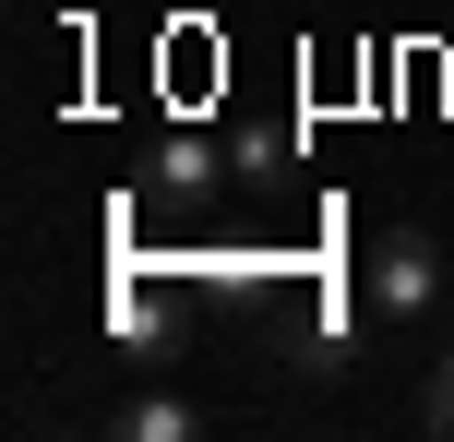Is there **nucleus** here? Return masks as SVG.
<instances>
[{
    "mask_svg": "<svg viewBox=\"0 0 454 442\" xmlns=\"http://www.w3.org/2000/svg\"><path fill=\"white\" fill-rule=\"evenodd\" d=\"M431 430L454 442V359H442V371H431Z\"/></svg>",
    "mask_w": 454,
    "mask_h": 442,
    "instance_id": "obj_3",
    "label": "nucleus"
},
{
    "mask_svg": "<svg viewBox=\"0 0 454 442\" xmlns=\"http://www.w3.org/2000/svg\"><path fill=\"white\" fill-rule=\"evenodd\" d=\"M132 430H144V442H180V430H192V407H180V395H144V407H132Z\"/></svg>",
    "mask_w": 454,
    "mask_h": 442,
    "instance_id": "obj_2",
    "label": "nucleus"
},
{
    "mask_svg": "<svg viewBox=\"0 0 454 442\" xmlns=\"http://www.w3.org/2000/svg\"><path fill=\"white\" fill-rule=\"evenodd\" d=\"M431 311H442V239L431 228H383L371 239V323L419 335Z\"/></svg>",
    "mask_w": 454,
    "mask_h": 442,
    "instance_id": "obj_1",
    "label": "nucleus"
}]
</instances>
